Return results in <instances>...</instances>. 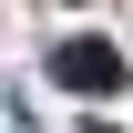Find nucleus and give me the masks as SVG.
I'll return each instance as SVG.
<instances>
[{
	"mask_svg": "<svg viewBox=\"0 0 133 133\" xmlns=\"http://www.w3.org/2000/svg\"><path fill=\"white\" fill-rule=\"evenodd\" d=\"M51 82H62V92H123V51L102 31H72L62 51H51Z\"/></svg>",
	"mask_w": 133,
	"mask_h": 133,
	"instance_id": "nucleus-1",
	"label": "nucleus"
}]
</instances>
